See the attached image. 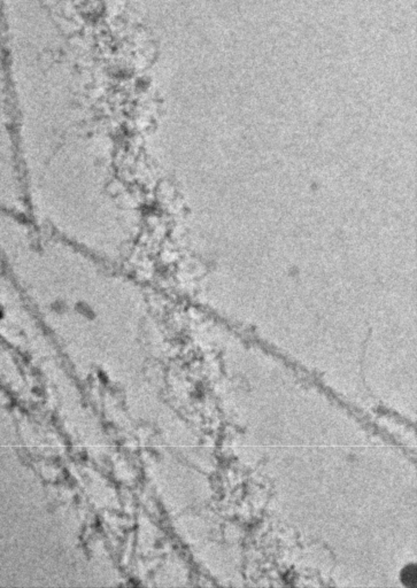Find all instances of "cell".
Returning a JSON list of instances; mask_svg holds the SVG:
<instances>
[{
    "label": "cell",
    "instance_id": "cell-1",
    "mask_svg": "<svg viewBox=\"0 0 417 588\" xmlns=\"http://www.w3.org/2000/svg\"><path fill=\"white\" fill-rule=\"evenodd\" d=\"M401 579L405 586L407 587H416L417 585V571L416 565L411 564L407 565L402 570L401 572Z\"/></svg>",
    "mask_w": 417,
    "mask_h": 588
}]
</instances>
